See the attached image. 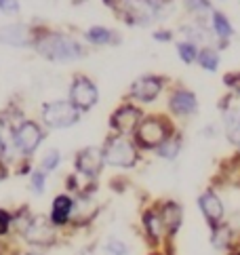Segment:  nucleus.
Listing matches in <instances>:
<instances>
[{"mask_svg":"<svg viewBox=\"0 0 240 255\" xmlns=\"http://www.w3.org/2000/svg\"><path fill=\"white\" fill-rule=\"evenodd\" d=\"M36 51H38L42 57L51 59V61L80 59L82 53H85L76 40L68 38V36H61V34H47V36H42V38H38V42H36Z\"/></svg>","mask_w":240,"mask_h":255,"instance_id":"f257e3e1","label":"nucleus"},{"mask_svg":"<svg viewBox=\"0 0 240 255\" xmlns=\"http://www.w3.org/2000/svg\"><path fill=\"white\" fill-rule=\"evenodd\" d=\"M171 137V131L167 123L158 116H150L145 121L139 123L135 131V141L141 145V148H158L162 141H167Z\"/></svg>","mask_w":240,"mask_h":255,"instance_id":"f03ea898","label":"nucleus"},{"mask_svg":"<svg viewBox=\"0 0 240 255\" xmlns=\"http://www.w3.org/2000/svg\"><path fill=\"white\" fill-rule=\"evenodd\" d=\"M104 160L108 165L128 169L137 162V150L128 139H124L122 135H118V137L108 139L106 148H104Z\"/></svg>","mask_w":240,"mask_h":255,"instance_id":"7ed1b4c3","label":"nucleus"},{"mask_svg":"<svg viewBox=\"0 0 240 255\" xmlns=\"http://www.w3.org/2000/svg\"><path fill=\"white\" fill-rule=\"evenodd\" d=\"M78 118L80 112L70 102H51L42 110V121L51 129H68V127L78 123Z\"/></svg>","mask_w":240,"mask_h":255,"instance_id":"20e7f679","label":"nucleus"},{"mask_svg":"<svg viewBox=\"0 0 240 255\" xmlns=\"http://www.w3.org/2000/svg\"><path fill=\"white\" fill-rule=\"evenodd\" d=\"M97 87L91 83L87 76H76L70 87V104L76 108L78 112H87L97 104Z\"/></svg>","mask_w":240,"mask_h":255,"instance_id":"39448f33","label":"nucleus"},{"mask_svg":"<svg viewBox=\"0 0 240 255\" xmlns=\"http://www.w3.org/2000/svg\"><path fill=\"white\" fill-rule=\"evenodd\" d=\"M42 137H44L42 129H40V127L36 125V123H32V121L21 123V125L15 129V133H13L15 148L19 150V152H23V154H32V152L40 145Z\"/></svg>","mask_w":240,"mask_h":255,"instance_id":"423d86ee","label":"nucleus"},{"mask_svg":"<svg viewBox=\"0 0 240 255\" xmlns=\"http://www.w3.org/2000/svg\"><path fill=\"white\" fill-rule=\"evenodd\" d=\"M156 17V4L152 0H124V19L135 25H145Z\"/></svg>","mask_w":240,"mask_h":255,"instance_id":"0eeeda50","label":"nucleus"},{"mask_svg":"<svg viewBox=\"0 0 240 255\" xmlns=\"http://www.w3.org/2000/svg\"><path fill=\"white\" fill-rule=\"evenodd\" d=\"M104 150L95 148V145H91V148H85L78 152L76 156V169L78 173L87 177H97L101 169H104Z\"/></svg>","mask_w":240,"mask_h":255,"instance_id":"6e6552de","label":"nucleus"},{"mask_svg":"<svg viewBox=\"0 0 240 255\" xmlns=\"http://www.w3.org/2000/svg\"><path fill=\"white\" fill-rule=\"evenodd\" d=\"M110 123H112V129L118 131L120 135L133 133L141 123V112L135 106H120L110 118Z\"/></svg>","mask_w":240,"mask_h":255,"instance_id":"1a4fd4ad","label":"nucleus"},{"mask_svg":"<svg viewBox=\"0 0 240 255\" xmlns=\"http://www.w3.org/2000/svg\"><path fill=\"white\" fill-rule=\"evenodd\" d=\"M25 239L30 243H36V245H51L53 239H55V230H53V224L47 217H32L27 228L23 230Z\"/></svg>","mask_w":240,"mask_h":255,"instance_id":"9d476101","label":"nucleus"},{"mask_svg":"<svg viewBox=\"0 0 240 255\" xmlns=\"http://www.w3.org/2000/svg\"><path fill=\"white\" fill-rule=\"evenodd\" d=\"M198 205H200V211L207 217L211 228L221 226V222H224V203H221V198L213 190H207L205 194H200Z\"/></svg>","mask_w":240,"mask_h":255,"instance_id":"9b49d317","label":"nucleus"},{"mask_svg":"<svg viewBox=\"0 0 240 255\" xmlns=\"http://www.w3.org/2000/svg\"><path fill=\"white\" fill-rule=\"evenodd\" d=\"M162 91V80L156 78V76H143L139 80H135L133 87H131V95L137 99V102H154L156 97L160 95Z\"/></svg>","mask_w":240,"mask_h":255,"instance_id":"f8f14e48","label":"nucleus"},{"mask_svg":"<svg viewBox=\"0 0 240 255\" xmlns=\"http://www.w3.org/2000/svg\"><path fill=\"white\" fill-rule=\"evenodd\" d=\"M169 106L175 114L179 116H192L196 114L198 110V102H196V95L192 93V91H186V89H179L175 91L169 99Z\"/></svg>","mask_w":240,"mask_h":255,"instance_id":"ddd939ff","label":"nucleus"},{"mask_svg":"<svg viewBox=\"0 0 240 255\" xmlns=\"http://www.w3.org/2000/svg\"><path fill=\"white\" fill-rule=\"evenodd\" d=\"M0 42L11 44V47H25L30 42V30L21 23H11L0 28Z\"/></svg>","mask_w":240,"mask_h":255,"instance_id":"4468645a","label":"nucleus"},{"mask_svg":"<svg viewBox=\"0 0 240 255\" xmlns=\"http://www.w3.org/2000/svg\"><path fill=\"white\" fill-rule=\"evenodd\" d=\"M72 211H74V200L68 194H59L53 200V207H51V224L53 226H63L70 220Z\"/></svg>","mask_w":240,"mask_h":255,"instance_id":"2eb2a0df","label":"nucleus"},{"mask_svg":"<svg viewBox=\"0 0 240 255\" xmlns=\"http://www.w3.org/2000/svg\"><path fill=\"white\" fill-rule=\"evenodd\" d=\"M160 217H162V224H164V228H167L169 232H177V228L181 226V217H183L181 207L171 200V203L164 205Z\"/></svg>","mask_w":240,"mask_h":255,"instance_id":"dca6fc26","label":"nucleus"},{"mask_svg":"<svg viewBox=\"0 0 240 255\" xmlns=\"http://www.w3.org/2000/svg\"><path fill=\"white\" fill-rule=\"evenodd\" d=\"M143 224H145V230H147V236L152 241H160L162 236V230H164V224H162V217L156 213V211H147L143 215Z\"/></svg>","mask_w":240,"mask_h":255,"instance_id":"f3484780","label":"nucleus"},{"mask_svg":"<svg viewBox=\"0 0 240 255\" xmlns=\"http://www.w3.org/2000/svg\"><path fill=\"white\" fill-rule=\"evenodd\" d=\"M179 150H181V139H179V137H169L167 141H162L158 148H156L158 156H160V158H167V160L177 158Z\"/></svg>","mask_w":240,"mask_h":255,"instance_id":"a211bd4d","label":"nucleus"},{"mask_svg":"<svg viewBox=\"0 0 240 255\" xmlns=\"http://www.w3.org/2000/svg\"><path fill=\"white\" fill-rule=\"evenodd\" d=\"M226 131H228V139L240 145V112H230L226 116Z\"/></svg>","mask_w":240,"mask_h":255,"instance_id":"6ab92c4d","label":"nucleus"},{"mask_svg":"<svg viewBox=\"0 0 240 255\" xmlns=\"http://www.w3.org/2000/svg\"><path fill=\"white\" fill-rule=\"evenodd\" d=\"M213 28H215V34L219 36L221 40H226V38H230L232 36V25H230V21H228V17L224 15V13H219V11H215L213 13Z\"/></svg>","mask_w":240,"mask_h":255,"instance_id":"aec40b11","label":"nucleus"},{"mask_svg":"<svg viewBox=\"0 0 240 255\" xmlns=\"http://www.w3.org/2000/svg\"><path fill=\"white\" fill-rule=\"evenodd\" d=\"M110 38H112V32L108 28H101V25H95L87 32V40L93 42V44H108Z\"/></svg>","mask_w":240,"mask_h":255,"instance_id":"412c9836","label":"nucleus"},{"mask_svg":"<svg viewBox=\"0 0 240 255\" xmlns=\"http://www.w3.org/2000/svg\"><path fill=\"white\" fill-rule=\"evenodd\" d=\"M198 61H200V66L209 70V72H215L217 70V63H219V57H217V53L213 49H202L198 53Z\"/></svg>","mask_w":240,"mask_h":255,"instance_id":"4be33fe9","label":"nucleus"},{"mask_svg":"<svg viewBox=\"0 0 240 255\" xmlns=\"http://www.w3.org/2000/svg\"><path fill=\"white\" fill-rule=\"evenodd\" d=\"M230 236H232V232H230L228 226H217L213 228V245L217 249H226L230 245Z\"/></svg>","mask_w":240,"mask_h":255,"instance_id":"5701e85b","label":"nucleus"},{"mask_svg":"<svg viewBox=\"0 0 240 255\" xmlns=\"http://www.w3.org/2000/svg\"><path fill=\"white\" fill-rule=\"evenodd\" d=\"M177 51H179V57H181L183 63H192L194 59H198V51L192 42H179Z\"/></svg>","mask_w":240,"mask_h":255,"instance_id":"b1692460","label":"nucleus"},{"mask_svg":"<svg viewBox=\"0 0 240 255\" xmlns=\"http://www.w3.org/2000/svg\"><path fill=\"white\" fill-rule=\"evenodd\" d=\"M104 251H106V255H128V247L118 239H110L106 243Z\"/></svg>","mask_w":240,"mask_h":255,"instance_id":"393cba45","label":"nucleus"},{"mask_svg":"<svg viewBox=\"0 0 240 255\" xmlns=\"http://www.w3.org/2000/svg\"><path fill=\"white\" fill-rule=\"evenodd\" d=\"M59 160H61L59 150H49L47 156L42 158V171L44 173H47V171H55V169L59 167Z\"/></svg>","mask_w":240,"mask_h":255,"instance_id":"a878e982","label":"nucleus"},{"mask_svg":"<svg viewBox=\"0 0 240 255\" xmlns=\"http://www.w3.org/2000/svg\"><path fill=\"white\" fill-rule=\"evenodd\" d=\"M44 171H36V173H32V190L36 194H42L44 192Z\"/></svg>","mask_w":240,"mask_h":255,"instance_id":"bb28decb","label":"nucleus"},{"mask_svg":"<svg viewBox=\"0 0 240 255\" xmlns=\"http://www.w3.org/2000/svg\"><path fill=\"white\" fill-rule=\"evenodd\" d=\"M186 6L190 11H198V13H207L211 8V2L209 0H186Z\"/></svg>","mask_w":240,"mask_h":255,"instance_id":"cd10ccee","label":"nucleus"},{"mask_svg":"<svg viewBox=\"0 0 240 255\" xmlns=\"http://www.w3.org/2000/svg\"><path fill=\"white\" fill-rule=\"evenodd\" d=\"M0 11L6 15H15L19 13V2L17 0H0Z\"/></svg>","mask_w":240,"mask_h":255,"instance_id":"c85d7f7f","label":"nucleus"},{"mask_svg":"<svg viewBox=\"0 0 240 255\" xmlns=\"http://www.w3.org/2000/svg\"><path fill=\"white\" fill-rule=\"evenodd\" d=\"M11 222H13V217L8 215L4 209H0V236L6 234V230H8V226H11Z\"/></svg>","mask_w":240,"mask_h":255,"instance_id":"c756f323","label":"nucleus"},{"mask_svg":"<svg viewBox=\"0 0 240 255\" xmlns=\"http://www.w3.org/2000/svg\"><path fill=\"white\" fill-rule=\"evenodd\" d=\"M154 38H156V40H160V42H167V40H171V32H164V30L154 32Z\"/></svg>","mask_w":240,"mask_h":255,"instance_id":"7c9ffc66","label":"nucleus"},{"mask_svg":"<svg viewBox=\"0 0 240 255\" xmlns=\"http://www.w3.org/2000/svg\"><path fill=\"white\" fill-rule=\"evenodd\" d=\"M4 148L6 145H4V139H2V123H0V156L4 154Z\"/></svg>","mask_w":240,"mask_h":255,"instance_id":"2f4dec72","label":"nucleus"},{"mask_svg":"<svg viewBox=\"0 0 240 255\" xmlns=\"http://www.w3.org/2000/svg\"><path fill=\"white\" fill-rule=\"evenodd\" d=\"M6 177V167L2 165V160H0V179H4Z\"/></svg>","mask_w":240,"mask_h":255,"instance_id":"473e14b6","label":"nucleus"},{"mask_svg":"<svg viewBox=\"0 0 240 255\" xmlns=\"http://www.w3.org/2000/svg\"><path fill=\"white\" fill-rule=\"evenodd\" d=\"M104 2H106L108 6H118V2H120V0H104Z\"/></svg>","mask_w":240,"mask_h":255,"instance_id":"72a5a7b5","label":"nucleus"},{"mask_svg":"<svg viewBox=\"0 0 240 255\" xmlns=\"http://www.w3.org/2000/svg\"><path fill=\"white\" fill-rule=\"evenodd\" d=\"M25 255H42V253H36V251H30V253H25Z\"/></svg>","mask_w":240,"mask_h":255,"instance_id":"f704fd0d","label":"nucleus"},{"mask_svg":"<svg viewBox=\"0 0 240 255\" xmlns=\"http://www.w3.org/2000/svg\"><path fill=\"white\" fill-rule=\"evenodd\" d=\"M80 255H91V253H89V251H82V253H80Z\"/></svg>","mask_w":240,"mask_h":255,"instance_id":"c9c22d12","label":"nucleus"},{"mask_svg":"<svg viewBox=\"0 0 240 255\" xmlns=\"http://www.w3.org/2000/svg\"><path fill=\"white\" fill-rule=\"evenodd\" d=\"M232 255H240V251H236V253H232Z\"/></svg>","mask_w":240,"mask_h":255,"instance_id":"e433bc0d","label":"nucleus"}]
</instances>
